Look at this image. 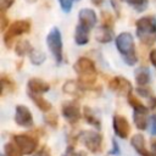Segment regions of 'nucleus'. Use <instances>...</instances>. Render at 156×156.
Returning <instances> with one entry per match:
<instances>
[{
	"mask_svg": "<svg viewBox=\"0 0 156 156\" xmlns=\"http://www.w3.org/2000/svg\"><path fill=\"white\" fill-rule=\"evenodd\" d=\"M4 155L5 156H22V151L18 149L17 145L12 143H7L4 146Z\"/></svg>",
	"mask_w": 156,
	"mask_h": 156,
	"instance_id": "obj_24",
	"label": "nucleus"
},
{
	"mask_svg": "<svg viewBox=\"0 0 156 156\" xmlns=\"http://www.w3.org/2000/svg\"><path fill=\"white\" fill-rule=\"evenodd\" d=\"M27 88H28V93L37 94V95H41L50 90L49 83H46L45 80L39 79V78H30L27 82Z\"/></svg>",
	"mask_w": 156,
	"mask_h": 156,
	"instance_id": "obj_13",
	"label": "nucleus"
},
{
	"mask_svg": "<svg viewBox=\"0 0 156 156\" xmlns=\"http://www.w3.org/2000/svg\"><path fill=\"white\" fill-rule=\"evenodd\" d=\"M13 87H15V85H13V83H12L10 79L7 80L6 77H2V78H1V93H2V94H5L6 89H9L10 91L13 90Z\"/></svg>",
	"mask_w": 156,
	"mask_h": 156,
	"instance_id": "obj_27",
	"label": "nucleus"
},
{
	"mask_svg": "<svg viewBox=\"0 0 156 156\" xmlns=\"http://www.w3.org/2000/svg\"><path fill=\"white\" fill-rule=\"evenodd\" d=\"M151 134L156 135V115L151 116Z\"/></svg>",
	"mask_w": 156,
	"mask_h": 156,
	"instance_id": "obj_33",
	"label": "nucleus"
},
{
	"mask_svg": "<svg viewBox=\"0 0 156 156\" xmlns=\"http://www.w3.org/2000/svg\"><path fill=\"white\" fill-rule=\"evenodd\" d=\"M146 115H147V111H134V113H133L134 123H135L136 128L140 129V130L146 129V126H147Z\"/></svg>",
	"mask_w": 156,
	"mask_h": 156,
	"instance_id": "obj_20",
	"label": "nucleus"
},
{
	"mask_svg": "<svg viewBox=\"0 0 156 156\" xmlns=\"http://www.w3.org/2000/svg\"><path fill=\"white\" fill-rule=\"evenodd\" d=\"M34 156H51V155H50L49 150H48L45 146H43L39 151H37V152L34 154Z\"/></svg>",
	"mask_w": 156,
	"mask_h": 156,
	"instance_id": "obj_32",
	"label": "nucleus"
},
{
	"mask_svg": "<svg viewBox=\"0 0 156 156\" xmlns=\"http://www.w3.org/2000/svg\"><path fill=\"white\" fill-rule=\"evenodd\" d=\"M15 0H0V7H1V12H5L9 7L12 6Z\"/></svg>",
	"mask_w": 156,
	"mask_h": 156,
	"instance_id": "obj_30",
	"label": "nucleus"
},
{
	"mask_svg": "<svg viewBox=\"0 0 156 156\" xmlns=\"http://www.w3.org/2000/svg\"><path fill=\"white\" fill-rule=\"evenodd\" d=\"M79 139L82 140V143L85 145V147L96 154L101 150V144H102V136L99 132L95 130H84L79 134Z\"/></svg>",
	"mask_w": 156,
	"mask_h": 156,
	"instance_id": "obj_6",
	"label": "nucleus"
},
{
	"mask_svg": "<svg viewBox=\"0 0 156 156\" xmlns=\"http://www.w3.org/2000/svg\"><path fill=\"white\" fill-rule=\"evenodd\" d=\"M74 72L79 76V84L82 85L83 90L88 87H91L96 79V67L95 63L88 57H79L73 63Z\"/></svg>",
	"mask_w": 156,
	"mask_h": 156,
	"instance_id": "obj_2",
	"label": "nucleus"
},
{
	"mask_svg": "<svg viewBox=\"0 0 156 156\" xmlns=\"http://www.w3.org/2000/svg\"><path fill=\"white\" fill-rule=\"evenodd\" d=\"M62 90H63V93L69 94V95H78V94H80V91L83 90V88H82V85L79 84L78 80L77 82L76 80H67L63 84Z\"/></svg>",
	"mask_w": 156,
	"mask_h": 156,
	"instance_id": "obj_21",
	"label": "nucleus"
},
{
	"mask_svg": "<svg viewBox=\"0 0 156 156\" xmlns=\"http://www.w3.org/2000/svg\"><path fill=\"white\" fill-rule=\"evenodd\" d=\"M27 1H28V2H35L37 0H27Z\"/></svg>",
	"mask_w": 156,
	"mask_h": 156,
	"instance_id": "obj_37",
	"label": "nucleus"
},
{
	"mask_svg": "<svg viewBox=\"0 0 156 156\" xmlns=\"http://www.w3.org/2000/svg\"><path fill=\"white\" fill-rule=\"evenodd\" d=\"M149 58H150L151 65L156 68V49H152V50L150 51V54H149Z\"/></svg>",
	"mask_w": 156,
	"mask_h": 156,
	"instance_id": "obj_31",
	"label": "nucleus"
},
{
	"mask_svg": "<svg viewBox=\"0 0 156 156\" xmlns=\"http://www.w3.org/2000/svg\"><path fill=\"white\" fill-rule=\"evenodd\" d=\"M6 24H7V18L5 16V12H1V30H5Z\"/></svg>",
	"mask_w": 156,
	"mask_h": 156,
	"instance_id": "obj_34",
	"label": "nucleus"
},
{
	"mask_svg": "<svg viewBox=\"0 0 156 156\" xmlns=\"http://www.w3.org/2000/svg\"><path fill=\"white\" fill-rule=\"evenodd\" d=\"M89 32L90 29L85 28L82 24L76 26V32H74V41L78 45H85L89 43Z\"/></svg>",
	"mask_w": 156,
	"mask_h": 156,
	"instance_id": "obj_15",
	"label": "nucleus"
},
{
	"mask_svg": "<svg viewBox=\"0 0 156 156\" xmlns=\"http://www.w3.org/2000/svg\"><path fill=\"white\" fill-rule=\"evenodd\" d=\"M13 141L18 146V149L22 151V154H24V155L33 154L37 150V146H38L37 140L33 136L27 135V134H17V135H15L13 136Z\"/></svg>",
	"mask_w": 156,
	"mask_h": 156,
	"instance_id": "obj_7",
	"label": "nucleus"
},
{
	"mask_svg": "<svg viewBox=\"0 0 156 156\" xmlns=\"http://www.w3.org/2000/svg\"><path fill=\"white\" fill-rule=\"evenodd\" d=\"M115 43L118 52L123 57V61L128 66H134L138 61V56L135 52V44L133 35L129 32H122L116 37Z\"/></svg>",
	"mask_w": 156,
	"mask_h": 156,
	"instance_id": "obj_1",
	"label": "nucleus"
},
{
	"mask_svg": "<svg viewBox=\"0 0 156 156\" xmlns=\"http://www.w3.org/2000/svg\"><path fill=\"white\" fill-rule=\"evenodd\" d=\"M95 38L99 43H102V44H106V43H110L112 39H113V33H112V29L110 26H106V24H102L96 34H95Z\"/></svg>",
	"mask_w": 156,
	"mask_h": 156,
	"instance_id": "obj_17",
	"label": "nucleus"
},
{
	"mask_svg": "<svg viewBox=\"0 0 156 156\" xmlns=\"http://www.w3.org/2000/svg\"><path fill=\"white\" fill-rule=\"evenodd\" d=\"M57 1H58L60 6H61L62 11L67 13V12H69V11L72 10V6H73V1H74V0H57Z\"/></svg>",
	"mask_w": 156,
	"mask_h": 156,
	"instance_id": "obj_28",
	"label": "nucleus"
},
{
	"mask_svg": "<svg viewBox=\"0 0 156 156\" xmlns=\"http://www.w3.org/2000/svg\"><path fill=\"white\" fill-rule=\"evenodd\" d=\"M83 113H84V117H85V119H87L88 123H90V124H93V126L100 128V121H99V118L94 115V112H93V110H91L90 107L85 106Z\"/></svg>",
	"mask_w": 156,
	"mask_h": 156,
	"instance_id": "obj_23",
	"label": "nucleus"
},
{
	"mask_svg": "<svg viewBox=\"0 0 156 156\" xmlns=\"http://www.w3.org/2000/svg\"><path fill=\"white\" fill-rule=\"evenodd\" d=\"M151 150H152L154 156H156V140H154V141L151 143Z\"/></svg>",
	"mask_w": 156,
	"mask_h": 156,
	"instance_id": "obj_36",
	"label": "nucleus"
},
{
	"mask_svg": "<svg viewBox=\"0 0 156 156\" xmlns=\"http://www.w3.org/2000/svg\"><path fill=\"white\" fill-rule=\"evenodd\" d=\"M112 126H113V130H115V133H116L117 136H119L122 139H126L129 135L130 126H129L128 119L124 116H122V115H115L113 116V119H112Z\"/></svg>",
	"mask_w": 156,
	"mask_h": 156,
	"instance_id": "obj_10",
	"label": "nucleus"
},
{
	"mask_svg": "<svg viewBox=\"0 0 156 156\" xmlns=\"http://www.w3.org/2000/svg\"><path fill=\"white\" fill-rule=\"evenodd\" d=\"M30 30V22L28 20H17L9 24L7 30L4 33V43L6 48H11L13 40L17 37H21L24 33H29Z\"/></svg>",
	"mask_w": 156,
	"mask_h": 156,
	"instance_id": "obj_5",
	"label": "nucleus"
},
{
	"mask_svg": "<svg viewBox=\"0 0 156 156\" xmlns=\"http://www.w3.org/2000/svg\"><path fill=\"white\" fill-rule=\"evenodd\" d=\"M134 76H135V82L139 87H144V85H147L150 83L151 74H150V71H149L147 67L136 68L135 72H134Z\"/></svg>",
	"mask_w": 156,
	"mask_h": 156,
	"instance_id": "obj_16",
	"label": "nucleus"
},
{
	"mask_svg": "<svg viewBox=\"0 0 156 156\" xmlns=\"http://www.w3.org/2000/svg\"><path fill=\"white\" fill-rule=\"evenodd\" d=\"M108 85H110V89H111V90H113V91H116V93H118V94H121V95H124V96H127V98L130 95L132 89H133L130 82H129L128 79H126L124 77H121V76L113 77V78L110 80Z\"/></svg>",
	"mask_w": 156,
	"mask_h": 156,
	"instance_id": "obj_8",
	"label": "nucleus"
},
{
	"mask_svg": "<svg viewBox=\"0 0 156 156\" xmlns=\"http://www.w3.org/2000/svg\"><path fill=\"white\" fill-rule=\"evenodd\" d=\"M33 49H34V48H33V46L30 45V43H29L28 40H26V39L18 40V41L16 43V45H15V52H16V55L20 56V57H23V56H26V55H29Z\"/></svg>",
	"mask_w": 156,
	"mask_h": 156,
	"instance_id": "obj_18",
	"label": "nucleus"
},
{
	"mask_svg": "<svg viewBox=\"0 0 156 156\" xmlns=\"http://www.w3.org/2000/svg\"><path fill=\"white\" fill-rule=\"evenodd\" d=\"M15 122L20 127H32L33 126V116L30 110L24 105H17L16 112H15Z\"/></svg>",
	"mask_w": 156,
	"mask_h": 156,
	"instance_id": "obj_9",
	"label": "nucleus"
},
{
	"mask_svg": "<svg viewBox=\"0 0 156 156\" xmlns=\"http://www.w3.org/2000/svg\"><path fill=\"white\" fill-rule=\"evenodd\" d=\"M46 46L50 50L56 63H61L63 60V44L62 35L57 27H52L46 35Z\"/></svg>",
	"mask_w": 156,
	"mask_h": 156,
	"instance_id": "obj_4",
	"label": "nucleus"
},
{
	"mask_svg": "<svg viewBox=\"0 0 156 156\" xmlns=\"http://www.w3.org/2000/svg\"><path fill=\"white\" fill-rule=\"evenodd\" d=\"M122 1H124L128 5L133 6L138 12L144 11L147 7V0H122Z\"/></svg>",
	"mask_w": 156,
	"mask_h": 156,
	"instance_id": "obj_25",
	"label": "nucleus"
},
{
	"mask_svg": "<svg viewBox=\"0 0 156 156\" xmlns=\"http://www.w3.org/2000/svg\"><path fill=\"white\" fill-rule=\"evenodd\" d=\"M45 58H46V55H45V52L41 51V50L33 49L32 52L29 54V60H30V62H32L33 65H35V66L41 65V63L45 61Z\"/></svg>",
	"mask_w": 156,
	"mask_h": 156,
	"instance_id": "obj_22",
	"label": "nucleus"
},
{
	"mask_svg": "<svg viewBox=\"0 0 156 156\" xmlns=\"http://www.w3.org/2000/svg\"><path fill=\"white\" fill-rule=\"evenodd\" d=\"M62 156H87V154H85V151H74V149L72 146H69V147H67L66 152Z\"/></svg>",
	"mask_w": 156,
	"mask_h": 156,
	"instance_id": "obj_29",
	"label": "nucleus"
},
{
	"mask_svg": "<svg viewBox=\"0 0 156 156\" xmlns=\"http://www.w3.org/2000/svg\"><path fill=\"white\" fill-rule=\"evenodd\" d=\"M135 28L136 37L144 45H152L156 41V18L154 16L140 17Z\"/></svg>",
	"mask_w": 156,
	"mask_h": 156,
	"instance_id": "obj_3",
	"label": "nucleus"
},
{
	"mask_svg": "<svg viewBox=\"0 0 156 156\" xmlns=\"http://www.w3.org/2000/svg\"><path fill=\"white\" fill-rule=\"evenodd\" d=\"M130 144L140 156H154L150 151H147V149L145 146V138L143 134H140V133L134 134L130 139Z\"/></svg>",
	"mask_w": 156,
	"mask_h": 156,
	"instance_id": "obj_14",
	"label": "nucleus"
},
{
	"mask_svg": "<svg viewBox=\"0 0 156 156\" xmlns=\"http://www.w3.org/2000/svg\"><path fill=\"white\" fill-rule=\"evenodd\" d=\"M28 95H29V98L33 100V102L35 104V106H37L39 110H41L43 112H48V111H50V108H51V104H50L48 100H45L41 95L30 94V93H28Z\"/></svg>",
	"mask_w": 156,
	"mask_h": 156,
	"instance_id": "obj_19",
	"label": "nucleus"
},
{
	"mask_svg": "<svg viewBox=\"0 0 156 156\" xmlns=\"http://www.w3.org/2000/svg\"><path fill=\"white\" fill-rule=\"evenodd\" d=\"M128 101H129V104H130V106L134 108V111H147V107L144 105V104H141L135 96H133L132 94L128 96Z\"/></svg>",
	"mask_w": 156,
	"mask_h": 156,
	"instance_id": "obj_26",
	"label": "nucleus"
},
{
	"mask_svg": "<svg viewBox=\"0 0 156 156\" xmlns=\"http://www.w3.org/2000/svg\"><path fill=\"white\" fill-rule=\"evenodd\" d=\"M112 145H113V147H112V150L110 151V154H113V155L119 154V149H118V145H117V143H116V140H115V139L112 140Z\"/></svg>",
	"mask_w": 156,
	"mask_h": 156,
	"instance_id": "obj_35",
	"label": "nucleus"
},
{
	"mask_svg": "<svg viewBox=\"0 0 156 156\" xmlns=\"http://www.w3.org/2000/svg\"><path fill=\"white\" fill-rule=\"evenodd\" d=\"M62 116L69 123H76L80 118V110L79 105L76 101H66L62 105Z\"/></svg>",
	"mask_w": 156,
	"mask_h": 156,
	"instance_id": "obj_11",
	"label": "nucleus"
},
{
	"mask_svg": "<svg viewBox=\"0 0 156 156\" xmlns=\"http://www.w3.org/2000/svg\"><path fill=\"white\" fill-rule=\"evenodd\" d=\"M79 24L84 26L88 29H93L98 23V16L91 9H82L78 13Z\"/></svg>",
	"mask_w": 156,
	"mask_h": 156,
	"instance_id": "obj_12",
	"label": "nucleus"
}]
</instances>
